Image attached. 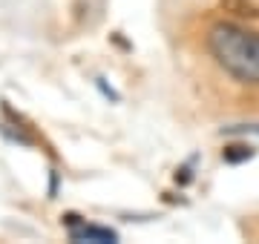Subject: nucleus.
Masks as SVG:
<instances>
[{
    "label": "nucleus",
    "mask_w": 259,
    "mask_h": 244,
    "mask_svg": "<svg viewBox=\"0 0 259 244\" xmlns=\"http://www.w3.org/2000/svg\"><path fill=\"white\" fill-rule=\"evenodd\" d=\"M256 155V150L250 147V144H231V147H225L222 150V161L225 164H245Z\"/></svg>",
    "instance_id": "nucleus-5"
},
{
    "label": "nucleus",
    "mask_w": 259,
    "mask_h": 244,
    "mask_svg": "<svg viewBox=\"0 0 259 244\" xmlns=\"http://www.w3.org/2000/svg\"><path fill=\"white\" fill-rule=\"evenodd\" d=\"M222 132H250V135H259V124L248 127V124H242V127H225Z\"/></svg>",
    "instance_id": "nucleus-7"
},
{
    "label": "nucleus",
    "mask_w": 259,
    "mask_h": 244,
    "mask_svg": "<svg viewBox=\"0 0 259 244\" xmlns=\"http://www.w3.org/2000/svg\"><path fill=\"white\" fill-rule=\"evenodd\" d=\"M207 52L228 78L245 86H259V32L219 20L207 29Z\"/></svg>",
    "instance_id": "nucleus-1"
},
{
    "label": "nucleus",
    "mask_w": 259,
    "mask_h": 244,
    "mask_svg": "<svg viewBox=\"0 0 259 244\" xmlns=\"http://www.w3.org/2000/svg\"><path fill=\"white\" fill-rule=\"evenodd\" d=\"M69 238L72 241H98V244H112L118 241V233L110 230V227H95V224H78L69 230Z\"/></svg>",
    "instance_id": "nucleus-3"
},
{
    "label": "nucleus",
    "mask_w": 259,
    "mask_h": 244,
    "mask_svg": "<svg viewBox=\"0 0 259 244\" xmlns=\"http://www.w3.org/2000/svg\"><path fill=\"white\" fill-rule=\"evenodd\" d=\"M3 112L9 115V118H12L15 124H20V118H18L15 112H12V109L6 106V103H3ZM15 138H18V141H23V144H35V141H37V138L32 135V132H26V127H20V130H15Z\"/></svg>",
    "instance_id": "nucleus-6"
},
{
    "label": "nucleus",
    "mask_w": 259,
    "mask_h": 244,
    "mask_svg": "<svg viewBox=\"0 0 259 244\" xmlns=\"http://www.w3.org/2000/svg\"><path fill=\"white\" fill-rule=\"evenodd\" d=\"M75 23L81 29H95L104 20V12H107V0H75Z\"/></svg>",
    "instance_id": "nucleus-2"
},
{
    "label": "nucleus",
    "mask_w": 259,
    "mask_h": 244,
    "mask_svg": "<svg viewBox=\"0 0 259 244\" xmlns=\"http://www.w3.org/2000/svg\"><path fill=\"white\" fill-rule=\"evenodd\" d=\"M222 12L242 20H259V0H219Z\"/></svg>",
    "instance_id": "nucleus-4"
}]
</instances>
